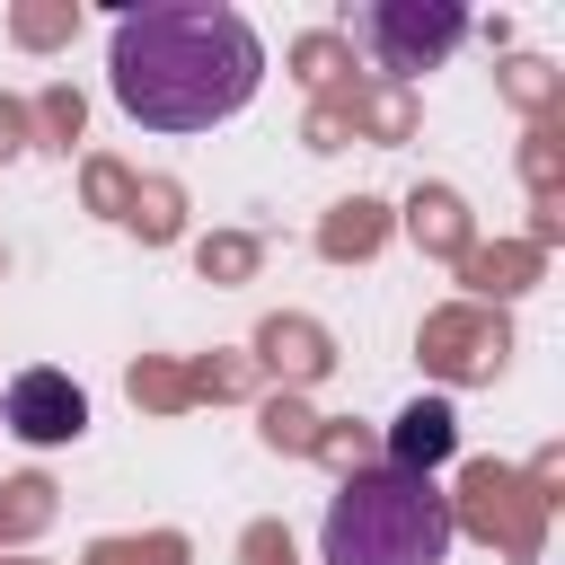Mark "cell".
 <instances>
[{
	"instance_id": "cell-3",
	"label": "cell",
	"mask_w": 565,
	"mask_h": 565,
	"mask_svg": "<svg viewBox=\"0 0 565 565\" xmlns=\"http://www.w3.org/2000/svg\"><path fill=\"white\" fill-rule=\"evenodd\" d=\"M353 35L371 44L380 71H433L468 35V9L459 0H371V9H353Z\"/></svg>"
},
{
	"instance_id": "cell-4",
	"label": "cell",
	"mask_w": 565,
	"mask_h": 565,
	"mask_svg": "<svg viewBox=\"0 0 565 565\" xmlns=\"http://www.w3.org/2000/svg\"><path fill=\"white\" fill-rule=\"evenodd\" d=\"M0 424H9L18 441L53 450V441H79L88 397H79V380H71V371H18V380H9V397H0Z\"/></svg>"
},
{
	"instance_id": "cell-2",
	"label": "cell",
	"mask_w": 565,
	"mask_h": 565,
	"mask_svg": "<svg viewBox=\"0 0 565 565\" xmlns=\"http://www.w3.org/2000/svg\"><path fill=\"white\" fill-rule=\"evenodd\" d=\"M450 539H459L450 494L406 468H353L318 521L327 565H450Z\"/></svg>"
},
{
	"instance_id": "cell-5",
	"label": "cell",
	"mask_w": 565,
	"mask_h": 565,
	"mask_svg": "<svg viewBox=\"0 0 565 565\" xmlns=\"http://www.w3.org/2000/svg\"><path fill=\"white\" fill-rule=\"evenodd\" d=\"M450 441H459L450 406H441V397H415V406L388 424V468H406V477H433V468L450 459Z\"/></svg>"
},
{
	"instance_id": "cell-1",
	"label": "cell",
	"mask_w": 565,
	"mask_h": 565,
	"mask_svg": "<svg viewBox=\"0 0 565 565\" xmlns=\"http://www.w3.org/2000/svg\"><path fill=\"white\" fill-rule=\"evenodd\" d=\"M106 88L150 132H212L265 88V44L230 0H150L115 18Z\"/></svg>"
}]
</instances>
